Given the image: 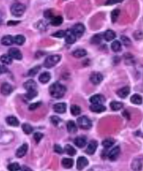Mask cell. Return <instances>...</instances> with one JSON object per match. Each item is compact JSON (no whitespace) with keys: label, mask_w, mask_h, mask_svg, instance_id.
Segmentation results:
<instances>
[{"label":"cell","mask_w":143,"mask_h":171,"mask_svg":"<svg viewBox=\"0 0 143 171\" xmlns=\"http://www.w3.org/2000/svg\"><path fill=\"white\" fill-rule=\"evenodd\" d=\"M20 23V21H9L8 23H7V25L8 26H12V25H16V24H19Z\"/></svg>","instance_id":"cell-54"},{"label":"cell","mask_w":143,"mask_h":171,"mask_svg":"<svg viewBox=\"0 0 143 171\" xmlns=\"http://www.w3.org/2000/svg\"><path fill=\"white\" fill-rule=\"evenodd\" d=\"M89 101L92 104H103L105 102V98L101 94H96V95L92 96L89 98Z\"/></svg>","instance_id":"cell-10"},{"label":"cell","mask_w":143,"mask_h":171,"mask_svg":"<svg viewBox=\"0 0 143 171\" xmlns=\"http://www.w3.org/2000/svg\"><path fill=\"white\" fill-rule=\"evenodd\" d=\"M65 35H66V31H64V30H59V31L55 32V33L52 35V37L61 38V37H65Z\"/></svg>","instance_id":"cell-43"},{"label":"cell","mask_w":143,"mask_h":171,"mask_svg":"<svg viewBox=\"0 0 143 171\" xmlns=\"http://www.w3.org/2000/svg\"><path fill=\"white\" fill-rule=\"evenodd\" d=\"M120 14V10L119 9H115L111 12V21L112 23H115L117 21V18Z\"/></svg>","instance_id":"cell-38"},{"label":"cell","mask_w":143,"mask_h":171,"mask_svg":"<svg viewBox=\"0 0 143 171\" xmlns=\"http://www.w3.org/2000/svg\"><path fill=\"white\" fill-rule=\"evenodd\" d=\"M25 41H26V38L22 35H17L14 37V43L18 45H22L25 43Z\"/></svg>","instance_id":"cell-36"},{"label":"cell","mask_w":143,"mask_h":171,"mask_svg":"<svg viewBox=\"0 0 143 171\" xmlns=\"http://www.w3.org/2000/svg\"><path fill=\"white\" fill-rule=\"evenodd\" d=\"M132 169L133 170H141L142 169V162L140 159H135L133 160L132 163Z\"/></svg>","instance_id":"cell-23"},{"label":"cell","mask_w":143,"mask_h":171,"mask_svg":"<svg viewBox=\"0 0 143 171\" xmlns=\"http://www.w3.org/2000/svg\"><path fill=\"white\" fill-rule=\"evenodd\" d=\"M49 92L52 98H61L62 97H64L65 92H66V88L63 84L59 83V82H54L51 84L49 88Z\"/></svg>","instance_id":"cell-1"},{"label":"cell","mask_w":143,"mask_h":171,"mask_svg":"<svg viewBox=\"0 0 143 171\" xmlns=\"http://www.w3.org/2000/svg\"><path fill=\"white\" fill-rule=\"evenodd\" d=\"M7 169L11 171H18V170H20V169H21L20 166L18 163H16V162H13V163H12V164H10V165L7 167Z\"/></svg>","instance_id":"cell-40"},{"label":"cell","mask_w":143,"mask_h":171,"mask_svg":"<svg viewBox=\"0 0 143 171\" xmlns=\"http://www.w3.org/2000/svg\"><path fill=\"white\" fill-rule=\"evenodd\" d=\"M63 22V18L61 16H54L51 20V24L52 26H59Z\"/></svg>","instance_id":"cell-28"},{"label":"cell","mask_w":143,"mask_h":171,"mask_svg":"<svg viewBox=\"0 0 143 171\" xmlns=\"http://www.w3.org/2000/svg\"><path fill=\"white\" fill-rule=\"evenodd\" d=\"M61 119L59 118L58 116H51V123L53 125H55V126H58L60 122H61Z\"/></svg>","instance_id":"cell-44"},{"label":"cell","mask_w":143,"mask_h":171,"mask_svg":"<svg viewBox=\"0 0 143 171\" xmlns=\"http://www.w3.org/2000/svg\"><path fill=\"white\" fill-rule=\"evenodd\" d=\"M61 60V56L60 55H51L49 57L46 58L45 61H44V66L47 68H51L52 66H54L57 63H58Z\"/></svg>","instance_id":"cell-3"},{"label":"cell","mask_w":143,"mask_h":171,"mask_svg":"<svg viewBox=\"0 0 143 171\" xmlns=\"http://www.w3.org/2000/svg\"><path fill=\"white\" fill-rule=\"evenodd\" d=\"M74 144L79 148H83L85 145H87V139L84 137H78L74 139Z\"/></svg>","instance_id":"cell-19"},{"label":"cell","mask_w":143,"mask_h":171,"mask_svg":"<svg viewBox=\"0 0 143 171\" xmlns=\"http://www.w3.org/2000/svg\"><path fill=\"white\" fill-rule=\"evenodd\" d=\"M65 153L70 156H73V155L76 154V150L73 148V146H72L71 145H65Z\"/></svg>","instance_id":"cell-32"},{"label":"cell","mask_w":143,"mask_h":171,"mask_svg":"<svg viewBox=\"0 0 143 171\" xmlns=\"http://www.w3.org/2000/svg\"><path fill=\"white\" fill-rule=\"evenodd\" d=\"M121 41H122L123 44L126 45V46H129V45H131V40L129 39L127 37H126V36H122V37H121Z\"/></svg>","instance_id":"cell-47"},{"label":"cell","mask_w":143,"mask_h":171,"mask_svg":"<svg viewBox=\"0 0 143 171\" xmlns=\"http://www.w3.org/2000/svg\"><path fill=\"white\" fill-rule=\"evenodd\" d=\"M5 72H7V68L4 66V65H2L1 66V73L3 74V73H5Z\"/></svg>","instance_id":"cell-55"},{"label":"cell","mask_w":143,"mask_h":171,"mask_svg":"<svg viewBox=\"0 0 143 171\" xmlns=\"http://www.w3.org/2000/svg\"><path fill=\"white\" fill-rule=\"evenodd\" d=\"M133 37L135 40H141L143 38V33L140 30H137L133 33Z\"/></svg>","instance_id":"cell-45"},{"label":"cell","mask_w":143,"mask_h":171,"mask_svg":"<svg viewBox=\"0 0 143 171\" xmlns=\"http://www.w3.org/2000/svg\"><path fill=\"white\" fill-rule=\"evenodd\" d=\"M41 105H42V103H41V102L33 103V104H31V105H29L28 109H29V110H31V111H33V110H36V109H37V108H38V107H39Z\"/></svg>","instance_id":"cell-49"},{"label":"cell","mask_w":143,"mask_h":171,"mask_svg":"<svg viewBox=\"0 0 143 171\" xmlns=\"http://www.w3.org/2000/svg\"><path fill=\"white\" fill-rule=\"evenodd\" d=\"M37 84L36 82L32 79H29L26 81V82L24 83V88L26 89V91H31V90H36Z\"/></svg>","instance_id":"cell-18"},{"label":"cell","mask_w":143,"mask_h":171,"mask_svg":"<svg viewBox=\"0 0 143 171\" xmlns=\"http://www.w3.org/2000/svg\"><path fill=\"white\" fill-rule=\"evenodd\" d=\"M119 153H120V148H119V146H116L110 151V153H108V158L110 160H116Z\"/></svg>","instance_id":"cell-9"},{"label":"cell","mask_w":143,"mask_h":171,"mask_svg":"<svg viewBox=\"0 0 143 171\" xmlns=\"http://www.w3.org/2000/svg\"><path fill=\"white\" fill-rule=\"evenodd\" d=\"M26 11V6L20 3H15L11 7V13L15 17H21Z\"/></svg>","instance_id":"cell-2"},{"label":"cell","mask_w":143,"mask_h":171,"mask_svg":"<svg viewBox=\"0 0 143 171\" xmlns=\"http://www.w3.org/2000/svg\"><path fill=\"white\" fill-rule=\"evenodd\" d=\"M111 49L115 53L120 52V50H121V43L119 41H117V40L113 41V43L111 44Z\"/></svg>","instance_id":"cell-34"},{"label":"cell","mask_w":143,"mask_h":171,"mask_svg":"<svg viewBox=\"0 0 143 171\" xmlns=\"http://www.w3.org/2000/svg\"><path fill=\"white\" fill-rule=\"evenodd\" d=\"M41 69V66H35V67H33V68H31L29 71H28V73H27V76H31V77H33V76H35L38 72H39V70Z\"/></svg>","instance_id":"cell-39"},{"label":"cell","mask_w":143,"mask_h":171,"mask_svg":"<svg viewBox=\"0 0 143 171\" xmlns=\"http://www.w3.org/2000/svg\"><path fill=\"white\" fill-rule=\"evenodd\" d=\"M87 55V52L84 49H77L73 53V56L75 58H83Z\"/></svg>","instance_id":"cell-30"},{"label":"cell","mask_w":143,"mask_h":171,"mask_svg":"<svg viewBox=\"0 0 143 171\" xmlns=\"http://www.w3.org/2000/svg\"><path fill=\"white\" fill-rule=\"evenodd\" d=\"M42 137H43V135H42V133L37 132V133H35V135H34V139L36 140V143H39L40 141H41V139L42 138Z\"/></svg>","instance_id":"cell-48"},{"label":"cell","mask_w":143,"mask_h":171,"mask_svg":"<svg viewBox=\"0 0 143 171\" xmlns=\"http://www.w3.org/2000/svg\"><path fill=\"white\" fill-rule=\"evenodd\" d=\"M89 108L94 113H102L106 110V107L103 104H92Z\"/></svg>","instance_id":"cell-17"},{"label":"cell","mask_w":143,"mask_h":171,"mask_svg":"<svg viewBox=\"0 0 143 171\" xmlns=\"http://www.w3.org/2000/svg\"><path fill=\"white\" fill-rule=\"evenodd\" d=\"M88 164H89V160L85 157H79L77 160V169L79 170L85 169L88 166Z\"/></svg>","instance_id":"cell-14"},{"label":"cell","mask_w":143,"mask_h":171,"mask_svg":"<svg viewBox=\"0 0 143 171\" xmlns=\"http://www.w3.org/2000/svg\"><path fill=\"white\" fill-rule=\"evenodd\" d=\"M37 95H38V92L36 90H31V91H27L26 95H25V98L27 100H30V99L35 98Z\"/></svg>","instance_id":"cell-33"},{"label":"cell","mask_w":143,"mask_h":171,"mask_svg":"<svg viewBox=\"0 0 143 171\" xmlns=\"http://www.w3.org/2000/svg\"><path fill=\"white\" fill-rule=\"evenodd\" d=\"M9 55L13 58V59H15V60H20L22 59V53H20V50L16 49V48H11L9 50Z\"/></svg>","instance_id":"cell-11"},{"label":"cell","mask_w":143,"mask_h":171,"mask_svg":"<svg viewBox=\"0 0 143 171\" xmlns=\"http://www.w3.org/2000/svg\"><path fill=\"white\" fill-rule=\"evenodd\" d=\"M123 116L126 117V119H127V120H130V119H131L130 115L128 114V112H127V111H125V112L123 113Z\"/></svg>","instance_id":"cell-53"},{"label":"cell","mask_w":143,"mask_h":171,"mask_svg":"<svg viewBox=\"0 0 143 171\" xmlns=\"http://www.w3.org/2000/svg\"><path fill=\"white\" fill-rule=\"evenodd\" d=\"M13 92V87L7 83V82H4L1 85V93L3 95H9Z\"/></svg>","instance_id":"cell-15"},{"label":"cell","mask_w":143,"mask_h":171,"mask_svg":"<svg viewBox=\"0 0 143 171\" xmlns=\"http://www.w3.org/2000/svg\"><path fill=\"white\" fill-rule=\"evenodd\" d=\"M77 39V37L75 36V34L73 32V30H68L66 31V35H65V42L69 44H73L75 43V41Z\"/></svg>","instance_id":"cell-7"},{"label":"cell","mask_w":143,"mask_h":171,"mask_svg":"<svg viewBox=\"0 0 143 171\" xmlns=\"http://www.w3.org/2000/svg\"><path fill=\"white\" fill-rule=\"evenodd\" d=\"M129 93H130V87L126 86V87H123V88L119 89L117 92V95L121 98H125L129 95Z\"/></svg>","instance_id":"cell-16"},{"label":"cell","mask_w":143,"mask_h":171,"mask_svg":"<svg viewBox=\"0 0 143 171\" xmlns=\"http://www.w3.org/2000/svg\"><path fill=\"white\" fill-rule=\"evenodd\" d=\"M1 62L2 64H6V65H9V64H12L13 62V58L8 54H4L1 56Z\"/></svg>","instance_id":"cell-29"},{"label":"cell","mask_w":143,"mask_h":171,"mask_svg":"<svg viewBox=\"0 0 143 171\" xmlns=\"http://www.w3.org/2000/svg\"><path fill=\"white\" fill-rule=\"evenodd\" d=\"M89 79H90V82H91L93 84L97 85V84H99V83L102 82V81L104 80V76H103L102 74L95 72V73H92Z\"/></svg>","instance_id":"cell-6"},{"label":"cell","mask_w":143,"mask_h":171,"mask_svg":"<svg viewBox=\"0 0 143 171\" xmlns=\"http://www.w3.org/2000/svg\"><path fill=\"white\" fill-rule=\"evenodd\" d=\"M5 121H6V123L8 125L13 126V127H17L20 124L19 120L16 118V117H14V116H8L7 118L5 119Z\"/></svg>","instance_id":"cell-21"},{"label":"cell","mask_w":143,"mask_h":171,"mask_svg":"<svg viewBox=\"0 0 143 171\" xmlns=\"http://www.w3.org/2000/svg\"><path fill=\"white\" fill-rule=\"evenodd\" d=\"M43 15L46 19H52L53 18V13H52L51 10H46L43 13Z\"/></svg>","instance_id":"cell-50"},{"label":"cell","mask_w":143,"mask_h":171,"mask_svg":"<svg viewBox=\"0 0 143 171\" xmlns=\"http://www.w3.org/2000/svg\"><path fill=\"white\" fill-rule=\"evenodd\" d=\"M81 113V109L80 107L77 105H71V114L74 116H77Z\"/></svg>","instance_id":"cell-35"},{"label":"cell","mask_w":143,"mask_h":171,"mask_svg":"<svg viewBox=\"0 0 143 171\" xmlns=\"http://www.w3.org/2000/svg\"><path fill=\"white\" fill-rule=\"evenodd\" d=\"M114 143H115V141H114L113 138H106L103 141L102 145H103L104 148H110V147H111L112 145H114Z\"/></svg>","instance_id":"cell-37"},{"label":"cell","mask_w":143,"mask_h":171,"mask_svg":"<svg viewBox=\"0 0 143 171\" xmlns=\"http://www.w3.org/2000/svg\"><path fill=\"white\" fill-rule=\"evenodd\" d=\"M78 125L82 130H89L92 127V121L87 116H80L77 120Z\"/></svg>","instance_id":"cell-4"},{"label":"cell","mask_w":143,"mask_h":171,"mask_svg":"<svg viewBox=\"0 0 143 171\" xmlns=\"http://www.w3.org/2000/svg\"><path fill=\"white\" fill-rule=\"evenodd\" d=\"M27 149H28V146L26 144H23V145H21V146H20L18 149H17V151H16V156L18 157V158H22L25 154L26 153V152H27Z\"/></svg>","instance_id":"cell-12"},{"label":"cell","mask_w":143,"mask_h":171,"mask_svg":"<svg viewBox=\"0 0 143 171\" xmlns=\"http://www.w3.org/2000/svg\"><path fill=\"white\" fill-rule=\"evenodd\" d=\"M1 43H2L3 45H5V46L11 45L14 43V37H13L12 36H5L1 39Z\"/></svg>","instance_id":"cell-22"},{"label":"cell","mask_w":143,"mask_h":171,"mask_svg":"<svg viewBox=\"0 0 143 171\" xmlns=\"http://www.w3.org/2000/svg\"><path fill=\"white\" fill-rule=\"evenodd\" d=\"M123 0H107L105 5H115V4H118V3H121Z\"/></svg>","instance_id":"cell-51"},{"label":"cell","mask_w":143,"mask_h":171,"mask_svg":"<svg viewBox=\"0 0 143 171\" xmlns=\"http://www.w3.org/2000/svg\"><path fill=\"white\" fill-rule=\"evenodd\" d=\"M131 102L135 105H141L142 104V98L139 94H133L131 97Z\"/></svg>","instance_id":"cell-25"},{"label":"cell","mask_w":143,"mask_h":171,"mask_svg":"<svg viewBox=\"0 0 143 171\" xmlns=\"http://www.w3.org/2000/svg\"><path fill=\"white\" fill-rule=\"evenodd\" d=\"M66 127H67V131L70 133H75L77 131V126L73 121H69L66 124Z\"/></svg>","instance_id":"cell-27"},{"label":"cell","mask_w":143,"mask_h":171,"mask_svg":"<svg viewBox=\"0 0 143 171\" xmlns=\"http://www.w3.org/2000/svg\"><path fill=\"white\" fill-rule=\"evenodd\" d=\"M97 142L95 141V140H92L89 142V144L88 145V147H87V149H86V153H88V154H89V155H92V154H94L95 153V152L96 151V149H97Z\"/></svg>","instance_id":"cell-8"},{"label":"cell","mask_w":143,"mask_h":171,"mask_svg":"<svg viewBox=\"0 0 143 171\" xmlns=\"http://www.w3.org/2000/svg\"><path fill=\"white\" fill-rule=\"evenodd\" d=\"M22 169H26V170H27V171L31 170V169H30L29 168H26V167H22Z\"/></svg>","instance_id":"cell-56"},{"label":"cell","mask_w":143,"mask_h":171,"mask_svg":"<svg viewBox=\"0 0 143 171\" xmlns=\"http://www.w3.org/2000/svg\"><path fill=\"white\" fill-rule=\"evenodd\" d=\"M54 151H55L57 153H62L64 150H63V148L59 145H54Z\"/></svg>","instance_id":"cell-52"},{"label":"cell","mask_w":143,"mask_h":171,"mask_svg":"<svg viewBox=\"0 0 143 171\" xmlns=\"http://www.w3.org/2000/svg\"><path fill=\"white\" fill-rule=\"evenodd\" d=\"M110 108H111L113 111H118V110H120V109L123 108V104H122L121 102L112 101V102H110Z\"/></svg>","instance_id":"cell-31"},{"label":"cell","mask_w":143,"mask_h":171,"mask_svg":"<svg viewBox=\"0 0 143 171\" xmlns=\"http://www.w3.org/2000/svg\"><path fill=\"white\" fill-rule=\"evenodd\" d=\"M61 163L65 169H71L73 166V160L71 158H64Z\"/></svg>","instance_id":"cell-26"},{"label":"cell","mask_w":143,"mask_h":171,"mask_svg":"<svg viewBox=\"0 0 143 171\" xmlns=\"http://www.w3.org/2000/svg\"><path fill=\"white\" fill-rule=\"evenodd\" d=\"M72 30H73V32L75 34V36L77 37H80L85 32V27L81 23H77V24H75L74 26L73 27Z\"/></svg>","instance_id":"cell-5"},{"label":"cell","mask_w":143,"mask_h":171,"mask_svg":"<svg viewBox=\"0 0 143 171\" xmlns=\"http://www.w3.org/2000/svg\"><path fill=\"white\" fill-rule=\"evenodd\" d=\"M102 36L101 35H99V34H97V35H95L93 37L91 38V43L92 44H100L101 43V41H102Z\"/></svg>","instance_id":"cell-41"},{"label":"cell","mask_w":143,"mask_h":171,"mask_svg":"<svg viewBox=\"0 0 143 171\" xmlns=\"http://www.w3.org/2000/svg\"><path fill=\"white\" fill-rule=\"evenodd\" d=\"M37 28L41 29V30H46L47 28V23L44 22L43 21H39L37 23Z\"/></svg>","instance_id":"cell-46"},{"label":"cell","mask_w":143,"mask_h":171,"mask_svg":"<svg viewBox=\"0 0 143 171\" xmlns=\"http://www.w3.org/2000/svg\"><path fill=\"white\" fill-rule=\"evenodd\" d=\"M51 78V74L48 73V72H43L39 76V81L42 83H47L50 80Z\"/></svg>","instance_id":"cell-24"},{"label":"cell","mask_w":143,"mask_h":171,"mask_svg":"<svg viewBox=\"0 0 143 171\" xmlns=\"http://www.w3.org/2000/svg\"><path fill=\"white\" fill-rule=\"evenodd\" d=\"M53 110L58 114H64L66 111V104L65 103H57L53 105Z\"/></svg>","instance_id":"cell-13"},{"label":"cell","mask_w":143,"mask_h":171,"mask_svg":"<svg viewBox=\"0 0 143 171\" xmlns=\"http://www.w3.org/2000/svg\"><path fill=\"white\" fill-rule=\"evenodd\" d=\"M22 130H23V131L25 132L26 134H31V132L33 131V128L29 125V124H27V123H25V124H23L22 125Z\"/></svg>","instance_id":"cell-42"},{"label":"cell","mask_w":143,"mask_h":171,"mask_svg":"<svg viewBox=\"0 0 143 171\" xmlns=\"http://www.w3.org/2000/svg\"><path fill=\"white\" fill-rule=\"evenodd\" d=\"M115 37H116V33L114 32V31H112V30H110V29H109V30H106L105 32H104V38L106 41H111V40L115 39Z\"/></svg>","instance_id":"cell-20"}]
</instances>
